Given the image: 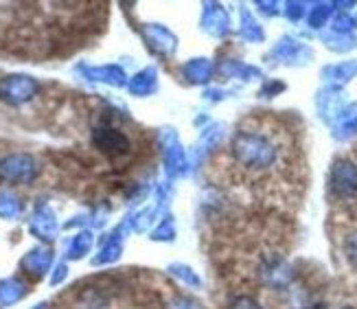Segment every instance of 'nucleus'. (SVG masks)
Wrapping results in <instances>:
<instances>
[{"mask_svg": "<svg viewBox=\"0 0 357 309\" xmlns=\"http://www.w3.org/2000/svg\"><path fill=\"white\" fill-rule=\"evenodd\" d=\"M40 250H33V255H29L26 259H24V266L29 268L26 272H31V274H42L44 272V268L49 266V255H38Z\"/></svg>", "mask_w": 357, "mask_h": 309, "instance_id": "nucleus-1", "label": "nucleus"}, {"mask_svg": "<svg viewBox=\"0 0 357 309\" xmlns=\"http://www.w3.org/2000/svg\"><path fill=\"white\" fill-rule=\"evenodd\" d=\"M22 294H24V289H20L18 283L7 281V283L0 285V305H7L11 301H18Z\"/></svg>", "mask_w": 357, "mask_h": 309, "instance_id": "nucleus-2", "label": "nucleus"}, {"mask_svg": "<svg viewBox=\"0 0 357 309\" xmlns=\"http://www.w3.org/2000/svg\"><path fill=\"white\" fill-rule=\"evenodd\" d=\"M230 309H261V307L252 299H239V301H235V305H232Z\"/></svg>", "mask_w": 357, "mask_h": 309, "instance_id": "nucleus-3", "label": "nucleus"}]
</instances>
